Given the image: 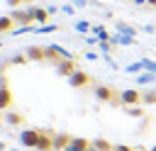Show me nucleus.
I'll use <instances>...</instances> for the list:
<instances>
[{"label": "nucleus", "mask_w": 156, "mask_h": 151, "mask_svg": "<svg viewBox=\"0 0 156 151\" xmlns=\"http://www.w3.org/2000/svg\"><path fill=\"white\" fill-rule=\"evenodd\" d=\"M122 102H127V105H136V102H141V93H136V90H127V93H122Z\"/></svg>", "instance_id": "1"}, {"label": "nucleus", "mask_w": 156, "mask_h": 151, "mask_svg": "<svg viewBox=\"0 0 156 151\" xmlns=\"http://www.w3.org/2000/svg\"><path fill=\"white\" fill-rule=\"evenodd\" d=\"M71 83H73V85H85V83H88V76L80 73V71H76V73L71 76Z\"/></svg>", "instance_id": "2"}, {"label": "nucleus", "mask_w": 156, "mask_h": 151, "mask_svg": "<svg viewBox=\"0 0 156 151\" xmlns=\"http://www.w3.org/2000/svg\"><path fill=\"white\" fill-rule=\"evenodd\" d=\"M12 24H15V19H12V17H2V19H0V32L12 29Z\"/></svg>", "instance_id": "3"}, {"label": "nucleus", "mask_w": 156, "mask_h": 151, "mask_svg": "<svg viewBox=\"0 0 156 151\" xmlns=\"http://www.w3.org/2000/svg\"><path fill=\"white\" fill-rule=\"evenodd\" d=\"M10 105V93H7V88H2L0 90V107H7Z\"/></svg>", "instance_id": "4"}, {"label": "nucleus", "mask_w": 156, "mask_h": 151, "mask_svg": "<svg viewBox=\"0 0 156 151\" xmlns=\"http://www.w3.org/2000/svg\"><path fill=\"white\" fill-rule=\"evenodd\" d=\"M10 2H12V5H20V2H22V0H10Z\"/></svg>", "instance_id": "5"}, {"label": "nucleus", "mask_w": 156, "mask_h": 151, "mask_svg": "<svg viewBox=\"0 0 156 151\" xmlns=\"http://www.w3.org/2000/svg\"><path fill=\"white\" fill-rule=\"evenodd\" d=\"M149 2H151V5H156V0H149Z\"/></svg>", "instance_id": "6"}, {"label": "nucleus", "mask_w": 156, "mask_h": 151, "mask_svg": "<svg viewBox=\"0 0 156 151\" xmlns=\"http://www.w3.org/2000/svg\"><path fill=\"white\" fill-rule=\"evenodd\" d=\"M154 151H156V149H154Z\"/></svg>", "instance_id": "7"}]
</instances>
